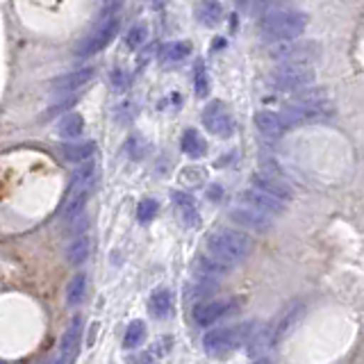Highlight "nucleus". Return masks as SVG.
Wrapping results in <instances>:
<instances>
[{
	"instance_id": "obj_1",
	"label": "nucleus",
	"mask_w": 364,
	"mask_h": 364,
	"mask_svg": "<svg viewBox=\"0 0 364 364\" xmlns=\"http://www.w3.org/2000/svg\"><path fill=\"white\" fill-rule=\"evenodd\" d=\"M253 253L250 237L237 230H219L212 232L205 242V255L214 259L223 269H232Z\"/></svg>"
},
{
	"instance_id": "obj_2",
	"label": "nucleus",
	"mask_w": 364,
	"mask_h": 364,
	"mask_svg": "<svg viewBox=\"0 0 364 364\" xmlns=\"http://www.w3.org/2000/svg\"><path fill=\"white\" fill-rule=\"evenodd\" d=\"M307 28V16L296 9H273L262 14L259 18V34L262 39L280 43L294 41Z\"/></svg>"
},
{
	"instance_id": "obj_3",
	"label": "nucleus",
	"mask_w": 364,
	"mask_h": 364,
	"mask_svg": "<svg viewBox=\"0 0 364 364\" xmlns=\"http://www.w3.org/2000/svg\"><path fill=\"white\" fill-rule=\"evenodd\" d=\"M94 187H96V164L85 162L77 168L71 187H68L64 208H62V219L71 221L75 216H82V210H85V205L91 196V191H94Z\"/></svg>"
},
{
	"instance_id": "obj_4",
	"label": "nucleus",
	"mask_w": 364,
	"mask_h": 364,
	"mask_svg": "<svg viewBox=\"0 0 364 364\" xmlns=\"http://www.w3.org/2000/svg\"><path fill=\"white\" fill-rule=\"evenodd\" d=\"M321 48L314 41H280L273 43L269 57L273 62H278V66H312V62L318 57Z\"/></svg>"
},
{
	"instance_id": "obj_5",
	"label": "nucleus",
	"mask_w": 364,
	"mask_h": 364,
	"mask_svg": "<svg viewBox=\"0 0 364 364\" xmlns=\"http://www.w3.org/2000/svg\"><path fill=\"white\" fill-rule=\"evenodd\" d=\"M117 9H119V5H107L105 7V11H102V16H100V21H98V26H96V30L89 34V37L80 43V48L75 50L80 57H89V55H96V53H100L102 48H107L109 46V41L114 39V34L119 32V23H121V18H119V14H117Z\"/></svg>"
},
{
	"instance_id": "obj_6",
	"label": "nucleus",
	"mask_w": 364,
	"mask_h": 364,
	"mask_svg": "<svg viewBox=\"0 0 364 364\" xmlns=\"http://www.w3.org/2000/svg\"><path fill=\"white\" fill-rule=\"evenodd\" d=\"M255 333L253 326H232V328H216L212 333L205 335L203 344H205V350L210 353V355H228V353H232L237 346L242 344H248L250 341V335Z\"/></svg>"
},
{
	"instance_id": "obj_7",
	"label": "nucleus",
	"mask_w": 364,
	"mask_h": 364,
	"mask_svg": "<svg viewBox=\"0 0 364 364\" xmlns=\"http://www.w3.org/2000/svg\"><path fill=\"white\" fill-rule=\"evenodd\" d=\"M312 66H278L271 73V85L278 91H303L314 82Z\"/></svg>"
},
{
	"instance_id": "obj_8",
	"label": "nucleus",
	"mask_w": 364,
	"mask_h": 364,
	"mask_svg": "<svg viewBox=\"0 0 364 364\" xmlns=\"http://www.w3.org/2000/svg\"><path fill=\"white\" fill-rule=\"evenodd\" d=\"M203 125L216 136H230L235 132V119L221 100H212L203 109Z\"/></svg>"
},
{
	"instance_id": "obj_9",
	"label": "nucleus",
	"mask_w": 364,
	"mask_h": 364,
	"mask_svg": "<svg viewBox=\"0 0 364 364\" xmlns=\"http://www.w3.org/2000/svg\"><path fill=\"white\" fill-rule=\"evenodd\" d=\"M253 189L264 191V193H269V196L278 198L280 203L289 200L294 196V191L287 182L278 176H273V173H255L253 176Z\"/></svg>"
},
{
	"instance_id": "obj_10",
	"label": "nucleus",
	"mask_w": 364,
	"mask_h": 364,
	"mask_svg": "<svg viewBox=\"0 0 364 364\" xmlns=\"http://www.w3.org/2000/svg\"><path fill=\"white\" fill-rule=\"evenodd\" d=\"M242 200L246 203V208L255 210L264 216H271V214H280L284 210V203H280L278 198L269 196V193L259 191V189H248L242 193Z\"/></svg>"
},
{
	"instance_id": "obj_11",
	"label": "nucleus",
	"mask_w": 364,
	"mask_h": 364,
	"mask_svg": "<svg viewBox=\"0 0 364 364\" xmlns=\"http://www.w3.org/2000/svg\"><path fill=\"white\" fill-rule=\"evenodd\" d=\"M80 337H82V321L80 316H75L71 323H68L66 333L62 337V344H60V364H71L77 358V350H80Z\"/></svg>"
},
{
	"instance_id": "obj_12",
	"label": "nucleus",
	"mask_w": 364,
	"mask_h": 364,
	"mask_svg": "<svg viewBox=\"0 0 364 364\" xmlns=\"http://www.w3.org/2000/svg\"><path fill=\"white\" fill-rule=\"evenodd\" d=\"M255 125L257 130L264 134V136H271V139H278L284 132H287L291 125L287 123V119L282 117V114H276V112H269V109H262L255 114Z\"/></svg>"
},
{
	"instance_id": "obj_13",
	"label": "nucleus",
	"mask_w": 364,
	"mask_h": 364,
	"mask_svg": "<svg viewBox=\"0 0 364 364\" xmlns=\"http://www.w3.org/2000/svg\"><path fill=\"white\" fill-rule=\"evenodd\" d=\"M96 71L94 68H80V71H71L62 77L53 80V91L57 94H68V91H75V89H82L85 85H89L91 80H94Z\"/></svg>"
},
{
	"instance_id": "obj_14",
	"label": "nucleus",
	"mask_w": 364,
	"mask_h": 364,
	"mask_svg": "<svg viewBox=\"0 0 364 364\" xmlns=\"http://www.w3.org/2000/svg\"><path fill=\"white\" fill-rule=\"evenodd\" d=\"M230 310V303L225 301H208V303H198L193 307V321L198 326H212L216 323L223 314Z\"/></svg>"
},
{
	"instance_id": "obj_15",
	"label": "nucleus",
	"mask_w": 364,
	"mask_h": 364,
	"mask_svg": "<svg viewBox=\"0 0 364 364\" xmlns=\"http://www.w3.org/2000/svg\"><path fill=\"white\" fill-rule=\"evenodd\" d=\"M96 153V144L94 141H64L60 146V155L71 164H85L87 159Z\"/></svg>"
},
{
	"instance_id": "obj_16",
	"label": "nucleus",
	"mask_w": 364,
	"mask_h": 364,
	"mask_svg": "<svg viewBox=\"0 0 364 364\" xmlns=\"http://www.w3.org/2000/svg\"><path fill=\"white\" fill-rule=\"evenodd\" d=\"M230 219L237 223V225H242L246 228V230H267L269 228V216L264 214H259L255 210H250V208H237L230 212Z\"/></svg>"
},
{
	"instance_id": "obj_17",
	"label": "nucleus",
	"mask_w": 364,
	"mask_h": 364,
	"mask_svg": "<svg viewBox=\"0 0 364 364\" xmlns=\"http://www.w3.org/2000/svg\"><path fill=\"white\" fill-rule=\"evenodd\" d=\"M89 253H91V237L77 235L71 242V246L66 248V259L71 262L73 267H77V264H82V262L89 259Z\"/></svg>"
},
{
	"instance_id": "obj_18",
	"label": "nucleus",
	"mask_w": 364,
	"mask_h": 364,
	"mask_svg": "<svg viewBox=\"0 0 364 364\" xmlns=\"http://www.w3.org/2000/svg\"><path fill=\"white\" fill-rule=\"evenodd\" d=\"M171 305H173V299H171V291H168V289H157V291L151 296L148 310H151L153 316L164 318V316L171 314Z\"/></svg>"
},
{
	"instance_id": "obj_19",
	"label": "nucleus",
	"mask_w": 364,
	"mask_h": 364,
	"mask_svg": "<svg viewBox=\"0 0 364 364\" xmlns=\"http://www.w3.org/2000/svg\"><path fill=\"white\" fill-rule=\"evenodd\" d=\"M173 203H176V210L180 214V219L185 221L187 225H196L198 223V210H196V205H193V200L189 196H185V193H173Z\"/></svg>"
},
{
	"instance_id": "obj_20",
	"label": "nucleus",
	"mask_w": 364,
	"mask_h": 364,
	"mask_svg": "<svg viewBox=\"0 0 364 364\" xmlns=\"http://www.w3.org/2000/svg\"><path fill=\"white\" fill-rule=\"evenodd\" d=\"M189 53H191V46L187 41H171L164 46L162 53H159V60L164 64H173V62H182Z\"/></svg>"
},
{
	"instance_id": "obj_21",
	"label": "nucleus",
	"mask_w": 364,
	"mask_h": 364,
	"mask_svg": "<svg viewBox=\"0 0 364 364\" xmlns=\"http://www.w3.org/2000/svg\"><path fill=\"white\" fill-rule=\"evenodd\" d=\"M85 296H87V276L82 271H77L71 278V282H68L66 301H68V305H80L85 301Z\"/></svg>"
},
{
	"instance_id": "obj_22",
	"label": "nucleus",
	"mask_w": 364,
	"mask_h": 364,
	"mask_svg": "<svg viewBox=\"0 0 364 364\" xmlns=\"http://www.w3.org/2000/svg\"><path fill=\"white\" fill-rule=\"evenodd\" d=\"M182 151L189 157H203L205 151H208V146H205V139L196 130H187L182 134Z\"/></svg>"
},
{
	"instance_id": "obj_23",
	"label": "nucleus",
	"mask_w": 364,
	"mask_h": 364,
	"mask_svg": "<svg viewBox=\"0 0 364 364\" xmlns=\"http://www.w3.org/2000/svg\"><path fill=\"white\" fill-rule=\"evenodd\" d=\"M85 130V119L80 117V114H68V117H64L60 123H57V134L62 136H80Z\"/></svg>"
},
{
	"instance_id": "obj_24",
	"label": "nucleus",
	"mask_w": 364,
	"mask_h": 364,
	"mask_svg": "<svg viewBox=\"0 0 364 364\" xmlns=\"http://www.w3.org/2000/svg\"><path fill=\"white\" fill-rule=\"evenodd\" d=\"M196 14H198V21L203 23V26H216V23L221 21L223 11H221V5L219 3H212V0H208V3H200L196 7Z\"/></svg>"
},
{
	"instance_id": "obj_25",
	"label": "nucleus",
	"mask_w": 364,
	"mask_h": 364,
	"mask_svg": "<svg viewBox=\"0 0 364 364\" xmlns=\"http://www.w3.org/2000/svg\"><path fill=\"white\" fill-rule=\"evenodd\" d=\"M196 269H198V273H200V276H203L205 280H208V282H212V280H216V278L225 276V271H228V269H223L221 264H216L214 259H210L208 255L198 257Z\"/></svg>"
},
{
	"instance_id": "obj_26",
	"label": "nucleus",
	"mask_w": 364,
	"mask_h": 364,
	"mask_svg": "<svg viewBox=\"0 0 364 364\" xmlns=\"http://www.w3.org/2000/svg\"><path fill=\"white\" fill-rule=\"evenodd\" d=\"M144 339H146V326L141 321H132L128 326V330H125L123 344H125V348H136Z\"/></svg>"
},
{
	"instance_id": "obj_27",
	"label": "nucleus",
	"mask_w": 364,
	"mask_h": 364,
	"mask_svg": "<svg viewBox=\"0 0 364 364\" xmlns=\"http://www.w3.org/2000/svg\"><path fill=\"white\" fill-rule=\"evenodd\" d=\"M157 214V200L153 198H144L139 205H136V219H139L141 223H148L153 221V216Z\"/></svg>"
},
{
	"instance_id": "obj_28",
	"label": "nucleus",
	"mask_w": 364,
	"mask_h": 364,
	"mask_svg": "<svg viewBox=\"0 0 364 364\" xmlns=\"http://www.w3.org/2000/svg\"><path fill=\"white\" fill-rule=\"evenodd\" d=\"M144 39H146V28L144 26H134L128 32V37H125V41H128L130 48H139V46L144 43Z\"/></svg>"
},
{
	"instance_id": "obj_29",
	"label": "nucleus",
	"mask_w": 364,
	"mask_h": 364,
	"mask_svg": "<svg viewBox=\"0 0 364 364\" xmlns=\"http://www.w3.org/2000/svg\"><path fill=\"white\" fill-rule=\"evenodd\" d=\"M210 91V82H208V73H205L203 64L196 66V94L198 96H208Z\"/></svg>"
},
{
	"instance_id": "obj_30",
	"label": "nucleus",
	"mask_w": 364,
	"mask_h": 364,
	"mask_svg": "<svg viewBox=\"0 0 364 364\" xmlns=\"http://www.w3.org/2000/svg\"><path fill=\"white\" fill-rule=\"evenodd\" d=\"M112 82H114V87H117L119 91H123L125 87H128V77H125V73L121 71V68H114V73H112Z\"/></svg>"
},
{
	"instance_id": "obj_31",
	"label": "nucleus",
	"mask_w": 364,
	"mask_h": 364,
	"mask_svg": "<svg viewBox=\"0 0 364 364\" xmlns=\"http://www.w3.org/2000/svg\"><path fill=\"white\" fill-rule=\"evenodd\" d=\"M255 364H271V362H269V360H257Z\"/></svg>"
}]
</instances>
